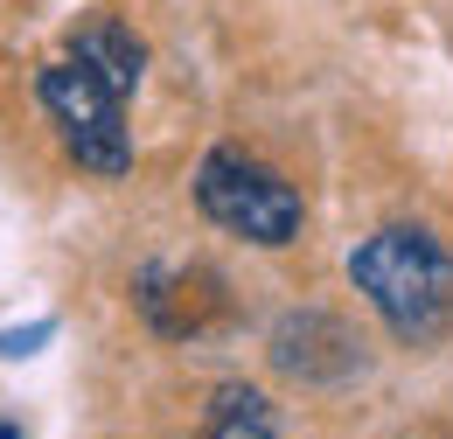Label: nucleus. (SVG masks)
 <instances>
[{"label":"nucleus","instance_id":"obj_3","mask_svg":"<svg viewBox=\"0 0 453 439\" xmlns=\"http://www.w3.org/2000/svg\"><path fill=\"white\" fill-rule=\"evenodd\" d=\"M35 98L42 112L57 119L63 147L77 154V167H91V174H126L133 167V140H126V112H119V84H105L84 56H70V63H50L42 77H35Z\"/></svg>","mask_w":453,"mask_h":439},{"label":"nucleus","instance_id":"obj_1","mask_svg":"<svg viewBox=\"0 0 453 439\" xmlns=\"http://www.w3.org/2000/svg\"><path fill=\"white\" fill-rule=\"evenodd\" d=\"M349 279L377 307V321L411 349L440 342V328L453 321V258L418 223H391V230L363 237L349 251Z\"/></svg>","mask_w":453,"mask_h":439},{"label":"nucleus","instance_id":"obj_2","mask_svg":"<svg viewBox=\"0 0 453 439\" xmlns=\"http://www.w3.org/2000/svg\"><path fill=\"white\" fill-rule=\"evenodd\" d=\"M196 203H203L210 223H224L237 237L265 244V251H280V244L300 237V196L265 161H251L237 147H210L203 154V167H196Z\"/></svg>","mask_w":453,"mask_h":439},{"label":"nucleus","instance_id":"obj_5","mask_svg":"<svg viewBox=\"0 0 453 439\" xmlns=\"http://www.w3.org/2000/svg\"><path fill=\"white\" fill-rule=\"evenodd\" d=\"M77 56H84L105 84H119V91H133V84H140V63H147V56H140V42H133L119 21H91V28L77 35Z\"/></svg>","mask_w":453,"mask_h":439},{"label":"nucleus","instance_id":"obj_4","mask_svg":"<svg viewBox=\"0 0 453 439\" xmlns=\"http://www.w3.org/2000/svg\"><path fill=\"white\" fill-rule=\"evenodd\" d=\"M140 314L154 335L188 342L210 321H224V279L203 266H154V273H140Z\"/></svg>","mask_w":453,"mask_h":439},{"label":"nucleus","instance_id":"obj_7","mask_svg":"<svg viewBox=\"0 0 453 439\" xmlns=\"http://www.w3.org/2000/svg\"><path fill=\"white\" fill-rule=\"evenodd\" d=\"M0 439H21V426H7V419H0Z\"/></svg>","mask_w":453,"mask_h":439},{"label":"nucleus","instance_id":"obj_6","mask_svg":"<svg viewBox=\"0 0 453 439\" xmlns=\"http://www.w3.org/2000/svg\"><path fill=\"white\" fill-rule=\"evenodd\" d=\"M203 439H280L273 433V404H265L258 390H244V384H224L217 397H210Z\"/></svg>","mask_w":453,"mask_h":439}]
</instances>
